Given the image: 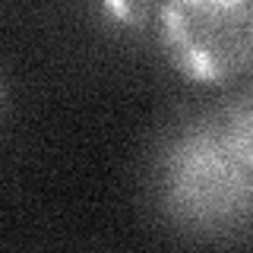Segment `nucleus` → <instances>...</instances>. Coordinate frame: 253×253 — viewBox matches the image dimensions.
<instances>
[{"label": "nucleus", "instance_id": "4", "mask_svg": "<svg viewBox=\"0 0 253 253\" xmlns=\"http://www.w3.org/2000/svg\"><path fill=\"white\" fill-rule=\"evenodd\" d=\"M3 108H6V85H3V79H0V114H3Z\"/></svg>", "mask_w": 253, "mask_h": 253}, {"label": "nucleus", "instance_id": "1", "mask_svg": "<svg viewBox=\"0 0 253 253\" xmlns=\"http://www.w3.org/2000/svg\"><path fill=\"white\" fill-rule=\"evenodd\" d=\"M165 218L196 241H234L253 225V171L215 114L184 121L155 158Z\"/></svg>", "mask_w": 253, "mask_h": 253}, {"label": "nucleus", "instance_id": "3", "mask_svg": "<svg viewBox=\"0 0 253 253\" xmlns=\"http://www.w3.org/2000/svg\"><path fill=\"white\" fill-rule=\"evenodd\" d=\"M218 121L225 126V136L234 146V152L247 162L253 171V83L244 85L241 92L218 111Z\"/></svg>", "mask_w": 253, "mask_h": 253}, {"label": "nucleus", "instance_id": "2", "mask_svg": "<svg viewBox=\"0 0 253 253\" xmlns=\"http://www.w3.org/2000/svg\"><path fill=\"white\" fill-rule=\"evenodd\" d=\"M158 35L174 70L225 83L253 67V0H174L158 6Z\"/></svg>", "mask_w": 253, "mask_h": 253}]
</instances>
